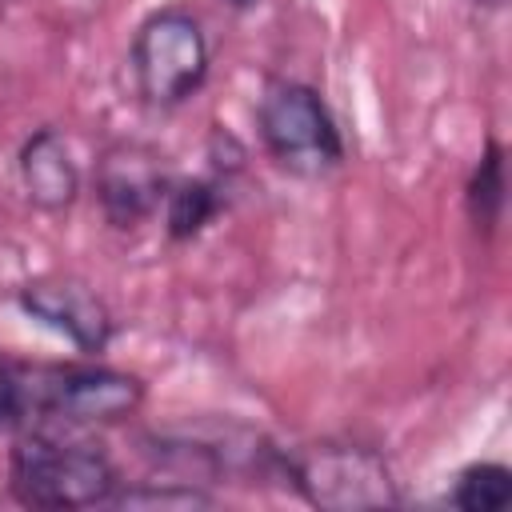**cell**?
<instances>
[{
    "instance_id": "1",
    "label": "cell",
    "mask_w": 512,
    "mask_h": 512,
    "mask_svg": "<svg viewBox=\"0 0 512 512\" xmlns=\"http://www.w3.org/2000/svg\"><path fill=\"white\" fill-rule=\"evenodd\" d=\"M284 476L296 492L328 512H360V508H396L400 488L380 452L344 440L300 444L280 456Z\"/></svg>"
},
{
    "instance_id": "2",
    "label": "cell",
    "mask_w": 512,
    "mask_h": 512,
    "mask_svg": "<svg viewBox=\"0 0 512 512\" xmlns=\"http://www.w3.org/2000/svg\"><path fill=\"white\" fill-rule=\"evenodd\" d=\"M8 484L20 504L32 508H92L116 492L112 460L92 444H64L52 436H28L12 448Z\"/></svg>"
},
{
    "instance_id": "3",
    "label": "cell",
    "mask_w": 512,
    "mask_h": 512,
    "mask_svg": "<svg viewBox=\"0 0 512 512\" xmlns=\"http://www.w3.org/2000/svg\"><path fill=\"white\" fill-rule=\"evenodd\" d=\"M24 416H52L68 424L124 420L144 404V384L116 368L92 364H36L16 368Z\"/></svg>"
},
{
    "instance_id": "4",
    "label": "cell",
    "mask_w": 512,
    "mask_h": 512,
    "mask_svg": "<svg viewBox=\"0 0 512 512\" xmlns=\"http://www.w3.org/2000/svg\"><path fill=\"white\" fill-rule=\"evenodd\" d=\"M260 140L272 160L296 176H320L340 164L344 144L324 100L296 80H276L260 96Z\"/></svg>"
},
{
    "instance_id": "5",
    "label": "cell",
    "mask_w": 512,
    "mask_h": 512,
    "mask_svg": "<svg viewBox=\"0 0 512 512\" xmlns=\"http://www.w3.org/2000/svg\"><path fill=\"white\" fill-rule=\"evenodd\" d=\"M132 72L148 104L172 108L188 100L208 72V44L196 16L180 8H164L148 16L132 44Z\"/></svg>"
},
{
    "instance_id": "6",
    "label": "cell",
    "mask_w": 512,
    "mask_h": 512,
    "mask_svg": "<svg viewBox=\"0 0 512 512\" xmlns=\"http://www.w3.org/2000/svg\"><path fill=\"white\" fill-rule=\"evenodd\" d=\"M96 192H100V208L108 224L136 228L168 196V168L144 144H116L100 156Z\"/></svg>"
},
{
    "instance_id": "7",
    "label": "cell",
    "mask_w": 512,
    "mask_h": 512,
    "mask_svg": "<svg viewBox=\"0 0 512 512\" xmlns=\"http://www.w3.org/2000/svg\"><path fill=\"white\" fill-rule=\"evenodd\" d=\"M20 308L64 332L80 352H100L112 336V316L104 308V300L84 288L80 280H36V284H24L20 288Z\"/></svg>"
},
{
    "instance_id": "8",
    "label": "cell",
    "mask_w": 512,
    "mask_h": 512,
    "mask_svg": "<svg viewBox=\"0 0 512 512\" xmlns=\"http://www.w3.org/2000/svg\"><path fill=\"white\" fill-rule=\"evenodd\" d=\"M20 180L24 192L36 208L44 212H64L76 192H80V172L72 164L68 144L60 140L56 128H40L36 136L24 140L20 148Z\"/></svg>"
},
{
    "instance_id": "9",
    "label": "cell",
    "mask_w": 512,
    "mask_h": 512,
    "mask_svg": "<svg viewBox=\"0 0 512 512\" xmlns=\"http://www.w3.org/2000/svg\"><path fill=\"white\" fill-rule=\"evenodd\" d=\"M512 496V472L504 464H472L452 488V504L464 512H496Z\"/></svg>"
},
{
    "instance_id": "10",
    "label": "cell",
    "mask_w": 512,
    "mask_h": 512,
    "mask_svg": "<svg viewBox=\"0 0 512 512\" xmlns=\"http://www.w3.org/2000/svg\"><path fill=\"white\" fill-rule=\"evenodd\" d=\"M164 200H168V232H172L176 240L196 236V232L216 216V208H220L216 188H212V184H204V180L180 184V188H172Z\"/></svg>"
},
{
    "instance_id": "11",
    "label": "cell",
    "mask_w": 512,
    "mask_h": 512,
    "mask_svg": "<svg viewBox=\"0 0 512 512\" xmlns=\"http://www.w3.org/2000/svg\"><path fill=\"white\" fill-rule=\"evenodd\" d=\"M112 508H164V512H192V508H212V496L192 488V484H136V488H116L108 496Z\"/></svg>"
},
{
    "instance_id": "12",
    "label": "cell",
    "mask_w": 512,
    "mask_h": 512,
    "mask_svg": "<svg viewBox=\"0 0 512 512\" xmlns=\"http://www.w3.org/2000/svg\"><path fill=\"white\" fill-rule=\"evenodd\" d=\"M500 204H504V164H500V148L492 144L468 184V208H472V220L492 228L496 216H500Z\"/></svg>"
},
{
    "instance_id": "13",
    "label": "cell",
    "mask_w": 512,
    "mask_h": 512,
    "mask_svg": "<svg viewBox=\"0 0 512 512\" xmlns=\"http://www.w3.org/2000/svg\"><path fill=\"white\" fill-rule=\"evenodd\" d=\"M24 420V408H20V388H16V368H8L0 360V428H12Z\"/></svg>"
},
{
    "instance_id": "14",
    "label": "cell",
    "mask_w": 512,
    "mask_h": 512,
    "mask_svg": "<svg viewBox=\"0 0 512 512\" xmlns=\"http://www.w3.org/2000/svg\"><path fill=\"white\" fill-rule=\"evenodd\" d=\"M472 4H484V8H504L508 0H472Z\"/></svg>"
},
{
    "instance_id": "15",
    "label": "cell",
    "mask_w": 512,
    "mask_h": 512,
    "mask_svg": "<svg viewBox=\"0 0 512 512\" xmlns=\"http://www.w3.org/2000/svg\"><path fill=\"white\" fill-rule=\"evenodd\" d=\"M228 4H236V8H248V4H252V0H228Z\"/></svg>"
}]
</instances>
